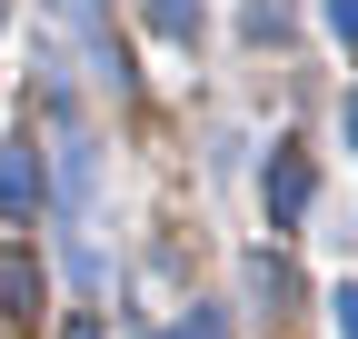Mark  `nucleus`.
I'll return each instance as SVG.
<instances>
[{"label": "nucleus", "mask_w": 358, "mask_h": 339, "mask_svg": "<svg viewBox=\"0 0 358 339\" xmlns=\"http://www.w3.org/2000/svg\"><path fill=\"white\" fill-rule=\"evenodd\" d=\"M329 30H338V40H358V0H329Z\"/></svg>", "instance_id": "nucleus-6"}, {"label": "nucleus", "mask_w": 358, "mask_h": 339, "mask_svg": "<svg viewBox=\"0 0 358 339\" xmlns=\"http://www.w3.org/2000/svg\"><path fill=\"white\" fill-rule=\"evenodd\" d=\"M30 209H40V160L0 150V220H30Z\"/></svg>", "instance_id": "nucleus-2"}, {"label": "nucleus", "mask_w": 358, "mask_h": 339, "mask_svg": "<svg viewBox=\"0 0 358 339\" xmlns=\"http://www.w3.org/2000/svg\"><path fill=\"white\" fill-rule=\"evenodd\" d=\"M50 11H60L70 30H100V0H50Z\"/></svg>", "instance_id": "nucleus-5"}, {"label": "nucleus", "mask_w": 358, "mask_h": 339, "mask_svg": "<svg viewBox=\"0 0 358 339\" xmlns=\"http://www.w3.org/2000/svg\"><path fill=\"white\" fill-rule=\"evenodd\" d=\"M329 310H338V339H358V289H338Z\"/></svg>", "instance_id": "nucleus-7"}, {"label": "nucleus", "mask_w": 358, "mask_h": 339, "mask_svg": "<svg viewBox=\"0 0 358 339\" xmlns=\"http://www.w3.org/2000/svg\"><path fill=\"white\" fill-rule=\"evenodd\" d=\"M150 20H159L169 40H189V30H199V0H150Z\"/></svg>", "instance_id": "nucleus-4"}, {"label": "nucleus", "mask_w": 358, "mask_h": 339, "mask_svg": "<svg viewBox=\"0 0 358 339\" xmlns=\"http://www.w3.org/2000/svg\"><path fill=\"white\" fill-rule=\"evenodd\" d=\"M348 140H358V90H348Z\"/></svg>", "instance_id": "nucleus-9"}, {"label": "nucleus", "mask_w": 358, "mask_h": 339, "mask_svg": "<svg viewBox=\"0 0 358 339\" xmlns=\"http://www.w3.org/2000/svg\"><path fill=\"white\" fill-rule=\"evenodd\" d=\"M159 339H219V319H179V329H159Z\"/></svg>", "instance_id": "nucleus-8"}, {"label": "nucleus", "mask_w": 358, "mask_h": 339, "mask_svg": "<svg viewBox=\"0 0 358 339\" xmlns=\"http://www.w3.org/2000/svg\"><path fill=\"white\" fill-rule=\"evenodd\" d=\"M308 190H319V170H308L299 150H279V160H268V220H299V209H308Z\"/></svg>", "instance_id": "nucleus-1"}, {"label": "nucleus", "mask_w": 358, "mask_h": 339, "mask_svg": "<svg viewBox=\"0 0 358 339\" xmlns=\"http://www.w3.org/2000/svg\"><path fill=\"white\" fill-rule=\"evenodd\" d=\"M40 300V270H30V249H0V310H30Z\"/></svg>", "instance_id": "nucleus-3"}]
</instances>
